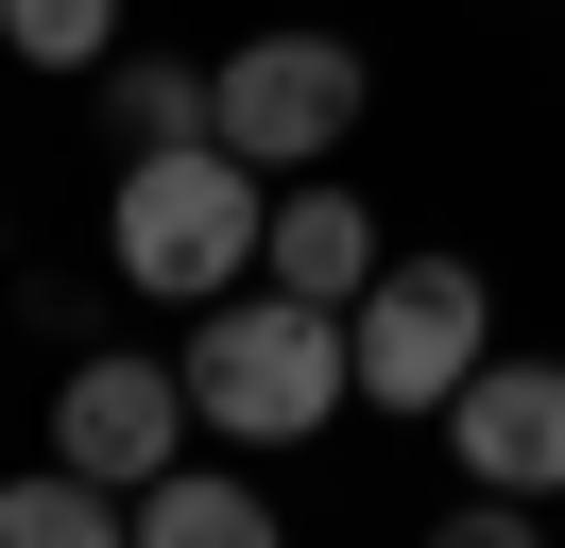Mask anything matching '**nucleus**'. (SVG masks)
I'll list each match as a JSON object with an SVG mask.
<instances>
[{
	"mask_svg": "<svg viewBox=\"0 0 565 548\" xmlns=\"http://www.w3.org/2000/svg\"><path fill=\"white\" fill-rule=\"evenodd\" d=\"M0 548H138V497H104L86 463H35L0 479Z\"/></svg>",
	"mask_w": 565,
	"mask_h": 548,
	"instance_id": "9",
	"label": "nucleus"
},
{
	"mask_svg": "<svg viewBox=\"0 0 565 548\" xmlns=\"http://www.w3.org/2000/svg\"><path fill=\"white\" fill-rule=\"evenodd\" d=\"M428 548H548V531H531V497H480V479H462V514H446Z\"/></svg>",
	"mask_w": 565,
	"mask_h": 548,
	"instance_id": "12",
	"label": "nucleus"
},
{
	"mask_svg": "<svg viewBox=\"0 0 565 548\" xmlns=\"http://www.w3.org/2000/svg\"><path fill=\"white\" fill-rule=\"evenodd\" d=\"M104 257H120V292H154V308H189V292H241V274L275 257V171H257V155H223V137L120 155Z\"/></svg>",
	"mask_w": 565,
	"mask_h": 548,
	"instance_id": "2",
	"label": "nucleus"
},
{
	"mask_svg": "<svg viewBox=\"0 0 565 548\" xmlns=\"http://www.w3.org/2000/svg\"><path fill=\"white\" fill-rule=\"evenodd\" d=\"M138 548H291V531L241 463H172V479H138Z\"/></svg>",
	"mask_w": 565,
	"mask_h": 548,
	"instance_id": "8",
	"label": "nucleus"
},
{
	"mask_svg": "<svg viewBox=\"0 0 565 548\" xmlns=\"http://www.w3.org/2000/svg\"><path fill=\"white\" fill-rule=\"evenodd\" d=\"M360 103H377L360 34H241V52L206 68V120H223V155H257L275 189L343 155V137H360Z\"/></svg>",
	"mask_w": 565,
	"mask_h": 548,
	"instance_id": "3",
	"label": "nucleus"
},
{
	"mask_svg": "<svg viewBox=\"0 0 565 548\" xmlns=\"http://www.w3.org/2000/svg\"><path fill=\"white\" fill-rule=\"evenodd\" d=\"M104 120H120V155L223 137V120H206V68H172V52H120V68H104Z\"/></svg>",
	"mask_w": 565,
	"mask_h": 548,
	"instance_id": "10",
	"label": "nucleus"
},
{
	"mask_svg": "<svg viewBox=\"0 0 565 548\" xmlns=\"http://www.w3.org/2000/svg\"><path fill=\"white\" fill-rule=\"evenodd\" d=\"M189 429H206V411H189V360H120V342H104V360H70V394H52V463H86L104 497L172 479Z\"/></svg>",
	"mask_w": 565,
	"mask_h": 548,
	"instance_id": "5",
	"label": "nucleus"
},
{
	"mask_svg": "<svg viewBox=\"0 0 565 548\" xmlns=\"http://www.w3.org/2000/svg\"><path fill=\"white\" fill-rule=\"evenodd\" d=\"M257 274H275V292L360 308V292H377V205H360L343 171H291V189H275V257H257Z\"/></svg>",
	"mask_w": 565,
	"mask_h": 548,
	"instance_id": "7",
	"label": "nucleus"
},
{
	"mask_svg": "<svg viewBox=\"0 0 565 548\" xmlns=\"http://www.w3.org/2000/svg\"><path fill=\"white\" fill-rule=\"evenodd\" d=\"M497 292L462 257H377V292L343 308V342H360V411H412V429H446V394L497 360Z\"/></svg>",
	"mask_w": 565,
	"mask_h": 548,
	"instance_id": "4",
	"label": "nucleus"
},
{
	"mask_svg": "<svg viewBox=\"0 0 565 548\" xmlns=\"http://www.w3.org/2000/svg\"><path fill=\"white\" fill-rule=\"evenodd\" d=\"M189 411H206L223 445H326V411H360V342L326 292H275V274H241V292L189 308Z\"/></svg>",
	"mask_w": 565,
	"mask_h": 548,
	"instance_id": "1",
	"label": "nucleus"
},
{
	"mask_svg": "<svg viewBox=\"0 0 565 548\" xmlns=\"http://www.w3.org/2000/svg\"><path fill=\"white\" fill-rule=\"evenodd\" d=\"M446 463L480 497H565V360H480L446 394Z\"/></svg>",
	"mask_w": 565,
	"mask_h": 548,
	"instance_id": "6",
	"label": "nucleus"
},
{
	"mask_svg": "<svg viewBox=\"0 0 565 548\" xmlns=\"http://www.w3.org/2000/svg\"><path fill=\"white\" fill-rule=\"evenodd\" d=\"M18 68H120V0H0Z\"/></svg>",
	"mask_w": 565,
	"mask_h": 548,
	"instance_id": "11",
	"label": "nucleus"
}]
</instances>
